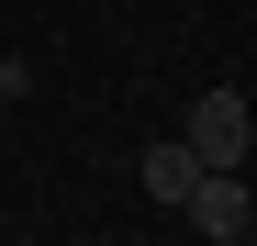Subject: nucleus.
<instances>
[{
    "instance_id": "obj_1",
    "label": "nucleus",
    "mask_w": 257,
    "mask_h": 246,
    "mask_svg": "<svg viewBox=\"0 0 257 246\" xmlns=\"http://www.w3.org/2000/svg\"><path fill=\"white\" fill-rule=\"evenodd\" d=\"M179 146L201 157V168H246V146H257V112H246L235 90H201V101H190V123H179Z\"/></svg>"
},
{
    "instance_id": "obj_2",
    "label": "nucleus",
    "mask_w": 257,
    "mask_h": 246,
    "mask_svg": "<svg viewBox=\"0 0 257 246\" xmlns=\"http://www.w3.org/2000/svg\"><path fill=\"white\" fill-rule=\"evenodd\" d=\"M179 213H190V224H201L212 246H235V235L257 224V201H246V179H235V168H201V179H190V201H179Z\"/></svg>"
},
{
    "instance_id": "obj_3",
    "label": "nucleus",
    "mask_w": 257,
    "mask_h": 246,
    "mask_svg": "<svg viewBox=\"0 0 257 246\" xmlns=\"http://www.w3.org/2000/svg\"><path fill=\"white\" fill-rule=\"evenodd\" d=\"M135 179H146V201H168V213H179V201H190V179H201V157L168 135V146H146V168H135Z\"/></svg>"
},
{
    "instance_id": "obj_4",
    "label": "nucleus",
    "mask_w": 257,
    "mask_h": 246,
    "mask_svg": "<svg viewBox=\"0 0 257 246\" xmlns=\"http://www.w3.org/2000/svg\"><path fill=\"white\" fill-rule=\"evenodd\" d=\"M0 90H12V101H23V56H12V45H0Z\"/></svg>"
},
{
    "instance_id": "obj_5",
    "label": "nucleus",
    "mask_w": 257,
    "mask_h": 246,
    "mask_svg": "<svg viewBox=\"0 0 257 246\" xmlns=\"http://www.w3.org/2000/svg\"><path fill=\"white\" fill-rule=\"evenodd\" d=\"M0 112H12V90H0Z\"/></svg>"
}]
</instances>
